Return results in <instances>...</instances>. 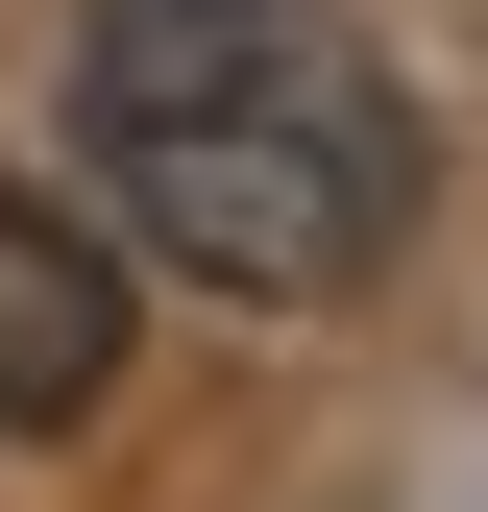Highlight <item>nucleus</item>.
<instances>
[{
	"label": "nucleus",
	"mask_w": 488,
	"mask_h": 512,
	"mask_svg": "<svg viewBox=\"0 0 488 512\" xmlns=\"http://www.w3.org/2000/svg\"><path fill=\"white\" fill-rule=\"evenodd\" d=\"M122 415V220L0 171V439H98Z\"/></svg>",
	"instance_id": "obj_2"
},
{
	"label": "nucleus",
	"mask_w": 488,
	"mask_h": 512,
	"mask_svg": "<svg viewBox=\"0 0 488 512\" xmlns=\"http://www.w3.org/2000/svg\"><path fill=\"white\" fill-rule=\"evenodd\" d=\"M74 171L147 269L244 317H342L440 196V147L342 0H74Z\"/></svg>",
	"instance_id": "obj_1"
}]
</instances>
